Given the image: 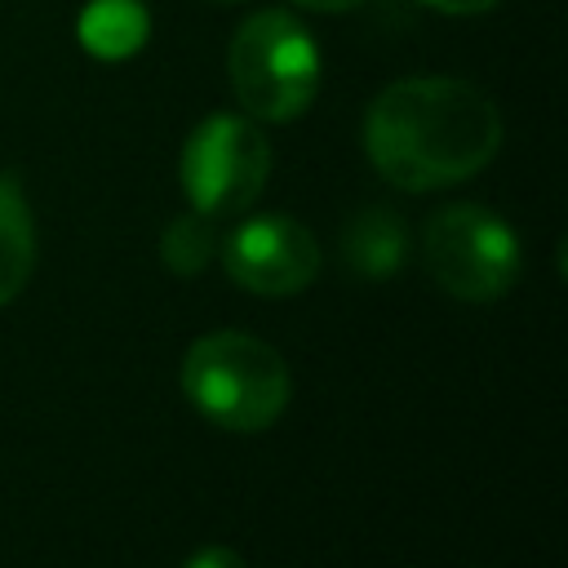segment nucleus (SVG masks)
<instances>
[{"label":"nucleus","mask_w":568,"mask_h":568,"mask_svg":"<svg viewBox=\"0 0 568 568\" xmlns=\"http://www.w3.org/2000/svg\"><path fill=\"white\" fill-rule=\"evenodd\" d=\"M213 4H235V0H213Z\"/></svg>","instance_id":"nucleus-14"},{"label":"nucleus","mask_w":568,"mask_h":568,"mask_svg":"<svg viewBox=\"0 0 568 568\" xmlns=\"http://www.w3.org/2000/svg\"><path fill=\"white\" fill-rule=\"evenodd\" d=\"M422 257L430 280L462 302H497L515 288L524 253L506 217L484 204H444L426 217Z\"/></svg>","instance_id":"nucleus-4"},{"label":"nucleus","mask_w":568,"mask_h":568,"mask_svg":"<svg viewBox=\"0 0 568 568\" xmlns=\"http://www.w3.org/2000/svg\"><path fill=\"white\" fill-rule=\"evenodd\" d=\"M36 271V222L22 186L0 173V306L13 302Z\"/></svg>","instance_id":"nucleus-9"},{"label":"nucleus","mask_w":568,"mask_h":568,"mask_svg":"<svg viewBox=\"0 0 568 568\" xmlns=\"http://www.w3.org/2000/svg\"><path fill=\"white\" fill-rule=\"evenodd\" d=\"M226 71L248 120L284 124L297 120L320 89V49L293 13L262 9L240 22Z\"/></svg>","instance_id":"nucleus-3"},{"label":"nucleus","mask_w":568,"mask_h":568,"mask_svg":"<svg viewBox=\"0 0 568 568\" xmlns=\"http://www.w3.org/2000/svg\"><path fill=\"white\" fill-rule=\"evenodd\" d=\"M342 257L355 275L364 280H386L404 266L408 257V231L399 222V213L373 204V209H359L346 226H342Z\"/></svg>","instance_id":"nucleus-7"},{"label":"nucleus","mask_w":568,"mask_h":568,"mask_svg":"<svg viewBox=\"0 0 568 568\" xmlns=\"http://www.w3.org/2000/svg\"><path fill=\"white\" fill-rule=\"evenodd\" d=\"M80 44L102 58V62H120L133 58L146 44V4L142 0H89L80 13Z\"/></svg>","instance_id":"nucleus-8"},{"label":"nucleus","mask_w":568,"mask_h":568,"mask_svg":"<svg viewBox=\"0 0 568 568\" xmlns=\"http://www.w3.org/2000/svg\"><path fill=\"white\" fill-rule=\"evenodd\" d=\"M186 399L222 430H266L293 395V377L284 355L240 328L209 333L191 342L182 359Z\"/></svg>","instance_id":"nucleus-2"},{"label":"nucleus","mask_w":568,"mask_h":568,"mask_svg":"<svg viewBox=\"0 0 568 568\" xmlns=\"http://www.w3.org/2000/svg\"><path fill=\"white\" fill-rule=\"evenodd\" d=\"M182 568H244V559H240L231 546H204V550H195Z\"/></svg>","instance_id":"nucleus-11"},{"label":"nucleus","mask_w":568,"mask_h":568,"mask_svg":"<svg viewBox=\"0 0 568 568\" xmlns=\"http://www.w3.org/2000/svg\"><path fill=\"white\" fill-rule=\"evenodd\" d=\"M182 191L195 213L231 217L244 213L271 173V142L248 115H209L182 146Z\"/></svg>","instance_id":"nucleus-5"},{"label":"nucleus","mask_w":568,"mask_h":568,"mask_svg":"<svg viewBox=\"0 0 568 568\" xmlns=\"http://www.w3.org/2000/svg\"><path fill=\"white\" fill-rule=\"evenodd\" d=\"M217 253V235H213V217L204 213H182L164 226V240H160V257L173 275H200Z\"/></svg>","instance_id":"nucleus-10"},{"label":"nucleus","mask_w":568,"mask_h":568,"mask_svg":"<svg viewBox=\"0 0 568 568\" xmlns=\"http://www.w3.org/2000/svg\"><path fill=\"white\" fill-rule=\"evenodd\" d=\"M501 146V111L470 80L408 75L364 115V151L399 191H439L475 178Z\"/></svg>","instance_id":"nucleus-1"},{"label":"nucleus","mask_w":568,"mask_h":568,"mask_svg":"<svg viewBox=\"0 0 568 568\" xmlns=\"http://www.w3.org/2000/svg\"><path fill=\"white\" fill-rule=\"evenodd\" d=\"M430 9H439V13H457V18H470V13H488V9H497L501 0H426Z\"/></svg>","instance_id":"nucleus-12"},{"label":"nucleus","mask_w":568,"mask_h":568,"mask_svg":"<svg viewBox=\"0 0 568 568\" xmlns=\"http://www.w3.org/2000/svg\"><path fill=\"white\" fill-rule=\"evenodd\" d=\"M297 9H315V13H346V9H355V4H364V0H293Z\"/></svg>","instance_id":"nucleus-13"},{"label":"nucleus","mask_w":568,"mask_h":568,"mask_svg":"<svg viewBox=\"0 0 568 568\" xmlns=\"http://www.w3.org/2000/svg\"><path fill=\"white\" fill-rule=\"evenodd\" d=\"M222 266L226 275L262 297H293L320 275V244L315 235L284 213H257L240 222L222 240Z\"/></svg>","instance_id":"nucleus-6"}]
</instances>
